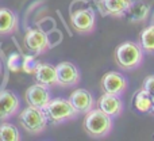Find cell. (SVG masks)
<instances>
[{
	"label": "cell",
	"instance_id": "cell-7",
	"mask_svg": "<svg viewBox=\"0 0 154 141\" xmlns=\"http://www.w3.org/2000/svg\"><path fill=\"white\" fill-rule=\"evenodd\" d=\"M51 99L50 88L46 85L41 84V83H35V84L30 85L24 92V101L29 106L38 107V109H45L48 103Z\"/></svg>",
	"mask_w": 154,
	"mask_h": 141
},
{
	"label": "cell",
	"instance_id": "cell-5",
	"mask_svg": "<svg viewBox=\"0 0 154 141\" xmlns=\"http://www.w3.org/2000/svg\"><path fill=\"white\" fill-rule=\"evenodd\" d=\"M70 24L79 34H89L95 30L96 14L92 8H81L70 15Z\"/></svg>",
	"mask_w": 154,
	"mask_h": 141
},
{
	"label": "cell",
	"instance_id": "cell-2",
	"mask_svg": "<svg viewBox=\"0 0 154 141\" xmlns=\"http://www.w3.org/2000/svg\"><path fill=\"white\" fill-rule=\"evenodd\" d=\"M84 130L88 136L93 139H101L111 133L112 130V117L107 115L100 109H92L85 114L84 118Z\"/></svg>",
	"mask_w": 154,
	"mask_h": 141
},
{
	"label": "cell",
	"instance_id": "cell-17",
	"mask_svg": "<svg viewBox=\"0 0 154 141\" xmlns=\"http://www.w3.org/2000/svg\"><path fill=\"white\" fill-rule=\"evenodd\" d=\"M139 45L146 53H154V24L145 27L139 34Z\"/></svg>",
	"mask_w": 154,
	"mask_h": 141
},
{
	"label": "cell",
	"instance_id": "cell-13",
	"mask_svg": "<svg viewBox=\"0 0 154 141\" xmlns=\"http://www.w3.org/2000/svg\"><path fill=\"white\" fill-rule=\"evenodd\" d=\"M34 79L37 83L51 88L57 85V71L56 67L49 62H38L37 68L34 69Z\"/></svg>",
	"mask_w": 154,
	"mask_h": 141
},
{
	"label": "cell",
	"instance_id": "cell-21",
	"mask_svg": "<svg viewBox=\"0 0 154 141\" xmlns=\"http://www.w3.org/2000/svg\"><path fill=\"white\" fill-rule=\"evenodd\" d=\"M142 90H145L154 99V75H149L145 77L143 83H142Z\"/></svg>",
	"mask_w": 154,
	"mask_h": 141
},
{
	"label": "cell",
	"instance_id": "cell-4",
	"mask_svg": "<svg viewBox=\"0 0 154 141\" xmlns=\"http://www.w3.org/2000/svg\"><path fill=\"white\" fill-rule=\"evenodd\" d=\"M48 122L49 121L45 111L42 109H38V107L27 106L19 114V123H20V126L27 133L34 134V136L43 133L46 130Z\"/></svg>",
	"mask_w": 154,
	"mask_h": 141
},
{
	"label": "cell",
	"instance_id": "cell-19",
	"mask_svg": "<svg viewBox=\"0 0 154 141\" xmlns=\"http://www.w3.org/2000/svg\"><path fill=\"white\" fill-rule=\"evenodd\" d=\"M128 12H130V15H131V18H130L131 22H139V21H143L147 16V14H149V7H147L146 4H143V3H138V4H135V5H134V3H133V5H131Z\"/></svg>",
	"mask_w": 154,
	"mask_h": 141
},
{
	"label": "cell",
	"instance_id": "cell-22",
	"mask_svg": "<svg viewBox=\"0 0 154 141\" xmlns=\"http://www.w3.org/2000/svg\"><path fill=\"white\" fill-rule=\"evenodd\" d=\"M152 113H153V114H154V103H153V110H152Z\"/></svg>",
	"mask_w": 154,
	"mask_h": 141
},
{
	"label": "cell",
	"instance_id": "cell-12",
	"mask_svg": "<svg viewBox=\"0 0 154 141\" xmlns=\"http://www.w3.org/2000/svg\"><path fill=\"white\" fill-rule=\"evenodd\" d=\"M97 103V109H100L103 113H106L109 117H118L122 114L123 111V103L120 101L119 95H112V94L103 92V95H100Z\"/></svg>",
	"mask_w": 154,
	"mask_h": 141
},
{
	"label": "cell",
	"instance_id": "cell-18",
	"mask_svg": "<svg viewBox=\"0 0 154 141\" xmlns=\"http://www.w3.org/2000/svg\"><path fill=\"white\" fill-rule=\"evenodd\" d=\"M22 134L19 129L11 122L0 123V141H20Z\"/></svg>",
	"mask_w": 154,
	"mask_h": 141
},
{
	"label": "cell",
	"instance_id": "cell-6",
	"mask_svg": "<svg viewBox=\"0 0 154 141\" xmlns=\"http://www.w3.org/2000/svg\"><path fill=\"white\" fill-rule=\"evenodd\" d=\"M23 45L34 54H42L50 49V40L48 34L39 29H30L23 38Z\"/></svg>",
	"mask_w": 154,
	"mask_h": 141
},
{
	"label": "cell",
	"instance_id": "cell-3",
	"mask_svg": "<svg viewBox=\"0 0 154 141\" xmlns=\"http://www.w3.org/2000/svg\"><path fill=\"white\" fill-rule=\"evenodd\" d=\"M43 111L48 117V121L54 125L68 122L79 115L69 99L65 98H51L48 106L43 109Z\"/></svg>",
	"mask_w": 154,
	"mask_h": 141
},
{
	"label": "cell",
	"instance_id": "cell-20",
	"mask_svg": "<svg viewBox=\"0 0 154 141\" xmlns=\"http://www.w3.org/2000/svg\"><path fill=\"white\" fill-rule=\"evenodd\" d=\"M37 65L38 62L34 60V56H26L23 62H22V68L27 73H34V69L37 68Z\"/></svg>",
	"mask_w": 154,
	"mask_h": 141
},
{
	"label": "cell",
	"instance_id": "cell-8",
	"mask_svg": "<svg viewBox=\"0 0 154 141\" xmlns=\"http://www.w3.org/2000/svg\"><path fill=\"white\" fill-rule=\"evenodd\" d=\"M127 79L120 72H107L100 80V87L103 92L112 94V95H122L127 90Z\"/></svg>",
	"mask_w": 154,
	"mask_h": 141
},
{
	"label": "cell",
	"instance_id": "cell-10",
	"mask_svg": "<svg viewBox=\"0 0 154 141\" xmlns=\"http://www.w3.org/2000/svg\"><path fill=\"white\" fill-rule=\"evenodd\" d=\"M20 110V99L15 92L10 90H4L0 92V121H5L8 118L18 114Z\"/></svg>",
	"mask_w": 154,
	"mask_h": 141
},
{
	"label": "cell",
	"instance_id": "cell-23",
	"mask_svg": "<svg viewBox=\"0 0 154 141\" xmlns=\"http://www.w3.org/2000/svg\"><path fill=\"white\" fill-rule=\"evenodd\" d=\"M0 75H2V64H0Z\"/></svg>",
	"mask_w": 154,
	"mask_h": 141
},
{
	"label": "cell",
	"instance_id": "cell-9",
	"mask_svg": "<svg viewBox=\"0 0 154 141\" xmlns=\"http://www.w3.org/2000/svg\"><path fill=\"white\" fill-rule=\"evenodd\" d=\"M57 85L61 87H73L80 83V71L73 62L62 61L56 65Z\"/></svg>",
	"mask_w": 154,
	"mask_h": 141
},
{
	"label": "cell",
	"instance_id": "cell-11",
	"mask_svg": "<svg viewBox=\"0 0 154 141\" xmlns=\"http://www.w3.org/2000/svg\"><path fill=\"white\" fill-rule=\"evenodd\" d=\"M69 102L75 107L77 114H87L95 106V98L85 88H77L69 96Z\"/></svg>",
	"mask_w": 154,
	"mask_h": 141
},
{
	"label": "cell",
	"instance_id": "cell-15",
	"mask_svg": "<svg viewBox=\"0 0 154 141\" xmlns=\"http://www.w3.org/2000/svg\"><path fill=\"white\" fill-rule=\"evenodd\" d=\"M18 16L10 8H0V35H11L18 30Z\"/></svg>",
	"mask_w": 154,
	"mask_h": 141
},
{
	"label": "cell",
	"instance_id": "cell-1",
	"mask_svg": "<svg viewBox=\"0 0 154 141\" xmlns=\"http://www.w3.org/2000/svg\"><path fill=\"white\" fill-rule=\"evenodd\" d=\"M143 49L138 42L126 41L115 49V62L122 71H134L143 62Z\"/></svg>",
	"mask_w": 154,
	"mask_h": 141
},
{
	"label": "cell",
	"instance_id": "cell-14",
	"mask_svg": "<svg viewBox=\"0 0 154 141\" xmlns=\"http://www.w3.org/2000/svg\"><path fill=\"white\" fill-rule=\"evenodd\" d=\"M133 2L131 0H100V7L104 15L114 18L125 16L130 11Z\"/></svg>",
	"mask_w": 154,
	"mask_h": 141
},
{
	"label": "cell",
	"instance_id": "cell-16",
	"mask_svg": "<svg viewBox=\"0 0 154 141\" xmlns=\"http://www.w3.org/2000/svg\"><path fill=\"white\" fill-rule=\"evenodd\" d=\"M133 103H134V107H135L137 111L146 114V113H152L154 99L145 90H139L138 92L134 95Z\"/></svg>",
	"mask_w": 154,
	"mask_h": 141
}]
</instances>
